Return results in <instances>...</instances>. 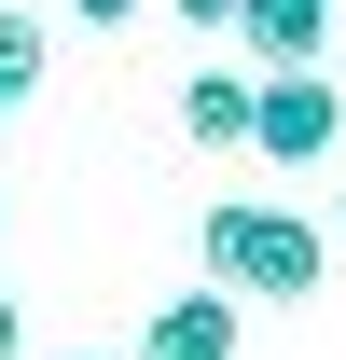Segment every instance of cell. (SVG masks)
Listing matches in <instances>:
<instances>
[{"instance_id": "cell-1", "label": "cell", "mask_w": 346, "mask_h": 360, "mask_svg": "<svg viewBox=\"0 0 346 360\" xmlns=\"http://www.w3.org/2000/svg\"><path fill=\"white\" fill-rule=\"evenodd\" d=\"M194 277L236 291V305H319V277H333V222L263 208V194H222L208 222H194Z\"/></svg>"}, {"instance_id": "cell-2", "label": "cell", "mask_w": 346, "mask_h": 360, "mask_svg": "<svg viewBox=\"0 0 346 360\" xmlns=\"http://www.w3.org/2000/svg\"><path fill=\"white\" fill-rule=\"evenodd\" d=\"M333 139H346V97L319 70H250V153L263 167H319Z\"/></svg>"}, {"instance_id": "cell-3", "label": "cell", "mask_w": 346, "mask_h": 360, "mask_svg": "<svg viewBox=\"0 0 346 360\" xmlns=\"http://www.w3.org/2000/svg\"><path fill=\"white\" fill-rule=\"evenodd\" d=\"M333 0H236V70H319Z\"/></svg>"}, {"instance_id": "cell-4", "label": "cell", "mask_w": 346, "mask_h": 360, "mask_svg": "<svg viewBox=\"0 0 346 360\" xmlns=\"http://www.w3.org/2000/svg\"><path fill=\"white\" fill-rule=\"evenodd\" d=\"M139 360H236V291H180V305H153V333H139Z\"/></svg>"}, {"instance_id": "cell-5", "label": "cell", "mask_w": 346, "mask_h": 360, "mask_svg": "<svg viewBox=\"0 0 346 360\" xmlns=\"http://www.w3.org/2000/svg\"><path fill=\"white\" fill-rule=\"evenodd\" d=\"M180 139L194 153H250V70H194L180 84Z\"/></svg>"}, {"instance_id": "cell-6", "label": "cell", "mask_w": 346, "mask_h": 360, "mask_svg": "<svg viewBox=\"0 0 346 360\" xmlns=\"http://www.w3.org/2000/svg\"><path fill=\"white\" fill-rule=\"evenodd\" d=\"M42 42H56L42 14H28V0H0V97H28V84H42Z\"/></svg>"}, {"instance_id": "cell-7", "label": "cell", "mask_w": 346, "mask_h": 360, "mask_svg": "<svg viewBox=\"0 0 346 360\" xmlns=\"http://www.w3.org/2000/svg\"><path fill=\"white\" fill-rule=\"evenodd\" d=\"M167 14H180V28H236V0H167Z\"/></svg>"}, {"instance_id": "cell-8", "label": "cell", "mask_w": 346, "mask_h": 360, "mask_svg": "<svg viewBox=\"0 0 346 360\" xmlns=\"http://www.w3.org/2000/svg\"><path fill=\"white\" fill-rule=\"evenodd\" d=\"M70 14H84V28H125V14H153V0H70Z\"/></svg>"}, {"instance_id": "cell-9", "label": "cell", "mask_w": 346, "mask_h": 360, "mask_svg": "<svg viewBox=\"0 0 346 360\" xmlns=\"http://www.w3.org/2000/svg\"><path fill=\"white\" fill-rule=\"evenodd\" d=\"M0 360H28V319H14V291H0Z\"/></svg>"}, {"instance_id": "cell-10", "label": "cell", "mask_w": 346, "mask_h": 360, "mask_svg": "<svg viewBox=\"0 0 346 360\" xmlns=\"http://www.w3.org/2000/svg\"><path fill=\"white\" fill-rule=\"evenodd\" d=\"M333 236H346V180H333Z\"/></svg>"}, {"instance_id": "cell-11", "label": "cell", "mask_w": 346, "mask_h": 360, "mask_svg": "<svg viewBox=\"0 0 346 360\" xmlns=\"http://www.w3.org/2000/svg\"><path fill=\"white\" fill-rule=\"evenodd\" d=\"M0 125H14V97H0Z\"/></svg>"}, {"instance_id": "cell-12", "label": "cell", "mask_w": 346, "mask_h": 360, "mask_svg": "<svg viewBox=\"0 0 346 360\" xmlns=\"http://www.w3.org/2000/svg\"><path fill=\"white\" fill-rule=\"evenodd\" d=\"M70 360H97V347H70Z\"/></svg>"}]
</instances>
